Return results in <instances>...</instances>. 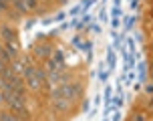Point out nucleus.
I'll return each instance as SVG.
<instances>
[{"label":"nucleus","instance_id":"1","mask_svg":"<svg viewBox=\"0 0 153 121\" xmlns=\"http://www.w3.org/2000/svg\"><path fill=\"white\" fill-rule=\"evenodd\" d=\"M85 83L83 81H71L67 85H59V87H53L51 91V101L54 99H67L71 103H76V101H81L85 95Z\"/></svg>","mask_w":153,"mask_h":121},{"label":"nucleus","instance_id":"2","mask_svg":"<svg viewBox=\"0 0 153 121\" xmlns=\"http://www.w3.org/2000/svg\"><path fill=\"white\" fill-rule=\"evenodd\" d=\"M54 53V45L53 43H38V45H34V49H32V57L36 60H46L51 59Z\"/></svg>","mask_w":153,"mask_h":121},{"label":"nucleus","instance_id":"3","mask_svg":"<svg viewBox=\"0 0 153 121\" xmlns=\"http://www.w3.org/2000/svg\"><path fill=\"white\" fill-rule=\"evenodd\" d=\"M0 38L8 43V40H18V30L10 24H0Z\"/></svg>","mask_w":153,"mask_h":121},{"label":"nucleus","instance_id":"4","mask_svg":"<svg viewBox=\"0 0 153 121\" xmlns=\"http://www.w3.org/2000/svg\"><path fill=\"white\" fill-rule=\"evenodd\" d=\"M71 107H73V103L67 101V99H54L53 101V109L56 111V113H69Z\"/></svg>","mask_w":153,"mask_h":121},{"label":"nucleus","instance_id":"5","mask_svg":"<svg viewBox=\"0 0 153 121\" xmlns=\"http://www.w3.org/2000/svg\"><path fill=\"white\" fill-rule=\"evenodd\" d=\"M4 51H6L12 59H18V57H20V51H18V40H8V43H4Z\"/></svg>","mask_w":153,"mask_h":121},{"label":"nucleus","instance_id":"6","mask_svg":"<svg viewBox=\"0 0 153 121\" xmlns=\"http://www.w3.org/2000/svg\"><path fill=\"white\" fill-rule=\"evenodd\" d=\"M24 83H26V87L30 91H34V93H38V91L45 87V83L40 81V79H36V75L34 77H28V79H24Z\"/></svg>","mask_w":153,"mask_h":121},{"label":"nucleus","instance_id":"7","mask_svg":"<svg viewBox=\"0 0 153 121\" xmlns=\"http://www.w3.org/2000/svg\"><path fill=\"white\" fill-rule=\"evenodd\" d=\"M51 59L59 65V69H61V71H65V69H67V63H65V53H62L61 49H56V46H54V53H53V57H51Z\"/></svg>","mask_w":153,"mask_h":121},{"label":"nucleus","instance_id":"8","mask_svg":"<svg viewBox=\"0 0 153 121\" xmlns=\"http://www.w3.org/2000/svg\"><path fill=\"white\" fill-rule=\"evenodd\" d=\"M139 81H141V85H145L149 81V65L147 63H141L139 65Z\"/></svg>","mask_w":153,"mask_h":121},{"label":"nucleus","instance_id":"9","mask_svg":"<svg viewBox=\"0 0 153 121\" xmlns=\"http://www.w3.org/2000/svg\"><path fill=\"white\" fill-rule=\"evenodd\" d=\"M12 8H14L20 16L28 14V8H26V4H24V0H12Z\"/></svg>","mask_w":153,"mask_h":121},{"label":"nucleus","instance_id":"10","mask_svg":"<svg viewBox=\"0 0 153 121\" xmlns=\"http://www.w3.org/2000/svg\"><path fill=\"white\" fill-rule=\"evenodd\" d=\"M0 121H20V117L12 113L10 109H6V111H0Z\"/></svg>","mask_w":153,"mask_h":121},{"label":"nucleus","instance_id":"11","mask_svg":"<svg viewBox=\"0 0 153 121\" xmlns=\"http://www.w3.org/2000/svg\"><path fill=\"white\" fill-rule=\"evenodd\" d=\"M45 69H46V73H53V71H61V69H59V65H56L53 59H46V60H45Z\"/></svg>","mask_w":153,"mask_h":121},{"label":"nucleus","instance_id":"12","mask_svg":"<svg viewBox=\"0 0 153 121\" xmlns=\"http://www.w3.org/2000/svg\"><path fill=\"white\" fill-rule=\"evenodd\" d=\"M131 121H147V113L145 111H135L131 115Z\"/></svg>","mask_w":153,"mask_h":121},{"label":"nucleus","instance_id":"13","mask_svg":"<svg viewBox=\"0 0 153 121\" xmlns=\"http://www.w3.org/2000/svg\"><path fill=\"white\" fill-rule=\"evenodd\" d=\"M107 60H109V71H113V67H115V53L109 49L107 51Z\"/></svg>","mask_w":153,"mask_h":121},{"label":"nucleus","instance_id":"14","mask_svg":"<svg viewBox=\"0 0 153 121\" xmlns=\"http://www.w3.org/2000/svg\"><path fill=\"white\" fill-rule=\"evenodd\" d=\"M133 24H135V16H129V18H125L123 26H125V30H131V28H133Z\"/></svg>","mask_w":153,"mask_h":121},{"label":"nucleus","instance_id":"15","mask_svg":"<svg viewBox=\"0 0 153 121\" xmlns=\"http://www.w3.org/2000/svg\"><path fill=\"white\" fill-rule=\"evenodd\" d=\"M24 4H26L28 10H36L38 8V0H24Z\"/></svg>","mask_w":153,"mask_h":121},{"label":"nucleus","instance_id":"16","mask_svg":"<svg viewBox=\"0 0 153 121\" xmlns=\"http://www.w3.org/2000/svg\"><path fill=\"white\" fill-rule=\"evenodd\" d=\"M111 97H113V89H111V85H107L105 87V103L109 105V101H111Z\"/></svg>","mask_w":153,"mask_h":121},{"label":"nucleus","instance_id":"17","mask_svg":"<svg viewBox=\"0 0 153 121\" xmlns=\"http://www.w3.org/2000/svg\"><path fill=\"white\" fill-rule=\"evenodd\" d=\"M85 30H93V32H95V34H99L101 30V24H97V22H93V24H89V28H85Z\"/></svg>","mask_w":153,"mask_h":121},{"label":"nucleus","instance_id":"18","mask_svg":"<svg viewBox=\"0 0 153 121\" xmlns=\"http://www.w3.org/2000/svg\"><path fill=\"white\" fill-rule=\"evenodd\" d=\"M10 8H12V4H8V2H4V0H0V12H6V14H8Z\"/></svg>","mask_w":153,"mask_h":121},{"label":"nucleus","instance_id":"19","mask_svg":"<svg viewBox=\"0 0 153 121\" xmlns=\"http://www.w3.org/2000/svg\"><path fill=\"white\" fill-rule=\"evenodd\" d=\"M69 14H71V16H79V14H83V6H73Z\"/></svg>","mask_w":153,"mask_h":121},{"label":"nucleus","instance_id":"20","mask_svg":"<svg viewBox=\"0 0 153 121\" xmlns=\"http://www.w3.org/2000/svg\"><path fill=\"white\" fill-rule=\"evenodd\" d=\"M89 107H91V103H89V99H83V103H81V111H89Z\"/></svg>","mask_w":153,"mask_h":121},{"label":"nucleus","instance_id":"21","mask_svg":"<svg viewBox=\"0 0 153 121\" xmlns=\"http://www.w3.org/2000/svg\"><path fill=\"white\" fill-rule=\"evenodd\" d=\"M81 49H83V51H87V53H91V49H93V43H91V40H85Z\"/></svg>","mask_w":153,"mask_h":121},{"label":"nucleus","instance_id":"22","mask_svg":"<svg viewBox=\"0 0 153 121\" xmlns=\"http://www.w3.org/2000/svg\"><path fill=\"white\" fill-rule=\"evenodd\" d=\"M83 26H85L83 20H75V22H73V28H76V30H83Z\"/></svg>","mask_w":153,"mask_h":121},{"label":"nucleus","instance_id":"23","mask_svg":"<svg viewBox=\"0 0 153 121\" xmlns=\"http://www.w3.org/2000/svg\"><path fill=\"white\" fill-rule=\"evenodd\" d=\"M145 93L149 95V97L153 95V83H145Z\"/></svg>","mask_w":153,"mask_h":121},{"label":"nucleus","instance_id":"24","mask_svg":"<svg viewBox=\"0 0 153 121\" xmlns=\"http://www.w3.org/2000/svg\"><path fill=\"white\" fill-rule=\"evenodd\" d=\"M73 45H75L76 49H81V46H83V43H81V37H75V38H73Z\"/></svg>","mask_w":153,"mask_h":121},{"label":"nucleus","instance_id":"25","mask_svg":"<svg viewBox=\"0 0 153 121\" xmlns=\"http://www.w3.org/2000/svg\"><path fill=\"white\" fill-rule=\"evenodd\" d=\"M135 40L143 43V40H145V34H143V32H135Z\"/></svg>","mask_w":153,"mask_h":121},{"label":"nucleus","instance_id":"26","mask_svg":"<svg viewBox=\"0 0 153 121\" xmlns=\"http://www.w3.org/2000/svg\"><path fill=\"white\" fill-rule=\"evenodd\" d=\"M121 14H123V10H121L119 6H115V8H113V16L117 18V16H121Z\"/></svg>","mask_w":153,"mask_h":121},{"label":"nucleus","instance_id":"27","mask_svg":"<svg viewBox=\"0 0 153 121\" xmlns=\"http://www.w3.org/2000/svg\"><path fill=\"white\" fill-rule=\"evenodd\" d=\"M65 16H67V12H59V14L54 16V20H59V22H61V20H65Z\"/></svg>","mask_w":153,"mask_h":121},{"label":"nucleus","instance_id":"28","mask_svg":"<svg viewBox=\"0 0 153 121\" xmlns=\"http://www.w3.org/2000/svg\"><path fill=\"white\" fill-rule=\"evenodd\" d=\"M111 26H113V28H119V26H121L119 18H113V20H111Z\"/></svg>","mask_w":153,"mask_h":121},{"label":"nucleus","instance_id":"29","mask_svg":"<svg viewBox=\"0 0 153 121\" xmlns=\"http://www.w3.org/2000/svg\"><path fill=\"white\" fill-rule=\"evenodd\" d=\"M107 77H109L107 71H101V81H107Z\"/></svg>","mask_w":153,"mask_h":121},{"label":"nucleus","instance_id":"30","mask_svg":"<svg viewBox=\"0 0 153 121\" xmlns=\"http://www.w3.org/2000/svg\"><path fill=\"white\" fill-rule=\"evenodd\" d=\"M4 87H6V81H4V79H2V75H0V91L4 89Z\"/></svg>","mask_w":153,"mask_h":121},{"label":"nucleus","instance_id":"31","mask_svg":"<svg viewBox=\"0 0 153 121\" xmlns=\"http://www.w3.org/2000/svg\"><path fill=\"white\" fill-rule=\"evenodd\" d=\"M105 12H107V10L103 8V10H101V14H99V18H101V20H105V18H107V14H105Z\"/></svg>","mask_w":153,"mask_h":121},{"label":"nucleus","instance_id":"32","mask_svg":"<svg viewBox=\"0 0 153 121\" xmlns=\"http://www.w3.org/2000/svg\"><path fill=\"white\" fill-rule=\"evenodd\" d=\"M81 20H83V22H85V24H87V22H89V20H91V16H89V14H85V16H83V18H81Z\"/></svg>","mask_w":153,"mask_h":121},{"label":"nucleus","instance_id":"33","mask_svg":"<svg viewBox=\"0 0 153 121\" xmlns=\"http://www.w3.org/2000/svg\"><path fill=\"white\" fill-rule=\"evenodd\" d=\"M34 22H36V20H34V18H30V20L26 22V28H30V26H32V24H34Z\"/></svg>","mask_w":153,"mask_h":121},{"label":"nucleus","instance_id":"34","mask_svg":"<svg viewBox=\"0 0 153 121\" xmlns=\"http://www.w3.org/2000/svg\"><path fill=\"white\" fill-rule=\"evenodd\" d=\"M4 67H6V63H4V60L0 59V73H2V71H4Z\"/></svg>","mask_w":153,"mask_h":121},{"label":"nucleus","instance_id":"35","mask_svg":"<svg viewBox=\"0 0 153 121\" xmlns=\"http://www.w3.org/2000/svg\"><path fill=\"white\" fill-rule=\"evenodd\" d=\"M137 4H139V0H133V2H131V8L135 10V8H137Z\"/></svg>","mask_w":153,"mask_h":121},{"label":"nucleus","instance_id":"36","mask_svg":"<svg viewBox=\"0 0 153 121\" xmlns=\"http://www.w3.org/2000/svg\"><path fill=\"white\" fill-rule=\"evenodd\" d=\"M113 121H121V113H115V117H113Z\"/></svg>","mask_w":153,"mask_h":121},{"label":"nucleus","instance_id":"37","mask_svg":"<svg viewBox=\"0 0 153 121\" xmlns=\"http://www.w3.org/2000/svg\"><path fill=\"white\" fill-rule=\"evenodd\" d=\"M4 105V95H2V91H0V107Z\"/></svg>","mask_w":153,"mask_h":121},{"label":"nucleus","instance_id":"38","mask_svg":"<svg viewBox=\"0 0 153 121\" xmlns=\"http://www.w3.org/2000/svg\"><path fill=\"white\" fill-rule=\"evenodd\" d=\"M56 4H61V6H62V4H67V0H56Z\"/></svg>","mask_w":153,"mask_h":121},{"label":"nucleus","instance_id":"39","mask_svg":"<svg viewBox=\"0 0 153 121\" xmlns=\"http://www.w3.org/2000/svg\"><path fill=\"white\" fill-rule=\"evenodd\" d=\"M149 16H151V18H153V6L149 8Z\"/></svg>","mask_w":153,"mask_h":121},{"label":"nucleus","instance_id":"40","mask_svg":"<svg viewBox=\"0 0 153 121\" xmlns=\"http://www.w3.org/2000/svg\"><path fill=\"white\" fill-rule=\"evenodd\" d=\"M4 53V45H0V55Z\"/></svg>","mask_w":153,"mask_h":121},{"label":"nucleus","instance_id":"41","mask_svg":"<svg viewBox=\"0 0 153 121\" xmlns=\"http://www.w3.org/2000/svg\"><path fill=\"white\" fill-rule=\"evenodd\" d=\"M0 18H2V16H0Z\"/></svg>","mask_w":153,"mask_h":121}]
</instances>
